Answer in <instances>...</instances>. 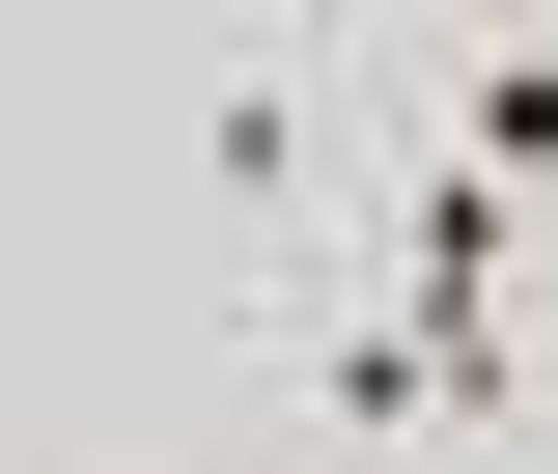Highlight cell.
I'll return each mask as SVG.
<instances>
[{"mask_svg":"<svg viewBox=\"0 0 558 474\" xmlns=\"http://www.w3.org/2000/svg\"><path fill=\"white\" fill-rule=\"evenodd\" d=\"M363 84H391L447 168H502V196L558 223V28H363Z\"/></svg>","mask_w":558,"mask_h":474,"instance_id":"cell-1","label":"cell"},{"mask_svg":"<svg viewBox=\"0 0 558 474\" xmlns=\"http://www.w3.org/2000/svg\"><path fill=\"white\" fill-rule=\"evenodd\" d=\"M28 474H168V447H28Z\"/></svg>","mask_w":558,"mask_h":474,"instance_id":"cell-2","label":"cell"},{"mask_svg":"<svg viewBox=\"0 0 558 474\" xmlns=\"http://www.w3.org/2000/svg\"><path fill=\"white\" fill-rule=\"evenodd\" d=\"M307 474H391V447H307Z\"/></svg>","mask_w":558,"mask_h":474,"instance_id":"cell-3","label":"cell"}]
</instances>
